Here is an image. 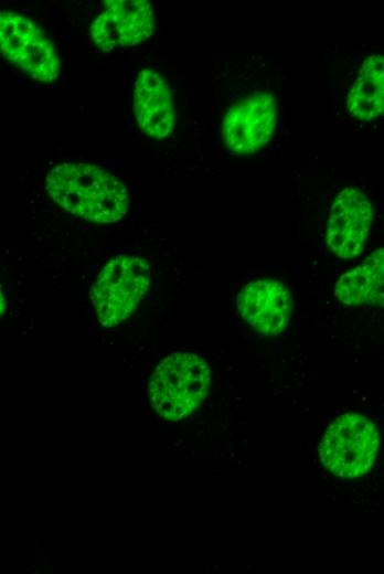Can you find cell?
Returning <instances> with one entry per match:
<instances>
[{
    "label": "cell",
    "mask_w": 384,
    "mask_h": 574,
    "mask_svg": "<svg viewBox=\"0 0 384 574\" xmlns=\"http://www.w3.org/2000/svg\"><path fill=\"white\" fill-rule=\"evenodd\" d=\"M105 10L92 22L93 42L103 51L132 47L154 30L153 10L147 0H106Z\"/></svg>",
    "instance_id": "52a82bcc"
},
{
    "label": "cell",
    "mask_w": 384,
    "mask_h": 574,
    "mask_svg": "<svg viewBox=\"0 0 384 574\" xmlns=\"http://www.w3.org/2000/svg\"><path fill=\"white\" fill-rule=\"evenodd\" d=\"M45 187L62 209L90 222L114 223L129 206L126 187L117 177L95 164H57L49 172Z\"/></svg>",
    "instance_id": "6da1fadb"
},
{
    "label": "cell",
    "mask_w": 384,
    "mask_h": 574,
    "mask_svg": "<svg viewBox=\"0 0 384 574\" xmlns=\"http://www.w3.org/2000/svg\"><path fill=\"white\" fill-rule=\"evenodd\" d=\"M276 123L274 96L257 92L228 108L222 127L224 144L233 153H253L270 140Z\"/></svg>",
    "instance_id": "8992f818"
},
{
    "label": "cell",
    "mask_w": 384,
    "mask_h": 574,
    "mask_svg": "<svg viewBox=\"0 0 384 574\" xmlns=\"http://www.w3.org/2000/svg\"><path fill=\"white\" fill-rule=\"evenodd\" d=\"M237 308L243 319L258 333L280 334L288 326L292 311V295L276 279L247 283L237 295Z\"/></svg>",
    "instance_id": "9c48e42d"
},
{
    "label": "cell",
    "mask_w": 384,
    "mask_h": 574,
    "mask_svg": "<svg viewBox=\"0 0 384 574\" xmlns=\"http://www.w3.org/2000/svg\"><path fill=\"white\" fill-rule=\"evenodd\" d=\"M134 111L140 130L148 137L162 139L175 127V104L163 77L152 68H143L134 86Z\"/></svg>",
    "instance_id": "30bf717a"
},
{
    "label": "cell",
    "mask_w": 384,
    "mask_h": 574,
    "mask_svg": "<svg viewBox=\"0 0 384 574\" xmlns=\"http://www.w3.org/2000/svg\"><path fill=\"white\" fill-rule=\"evenodd\" d=\"M378 445L377 426L364 415L346 413L327 428L320 443V459L335 476L359 478L373 466Z\"/></svg>",
    "instance_id": "3957f363"
},
{
    "label": "cell",
    "mask_w": 384,
    "mask_h": 574,
    "mask_svg": "<svg viewBox=\"0 0 384 574\" xmlns=\"http://www.w3.org/2000/svg\"><path fill=\"white\" fill-rule=\"evenodd\" d=\"M334 296L346 306L384 307V247L343 274L335 283Z\"/></svg>",
    "instance_id": "8fae6325"
},
{
    "label": "cell",
    "mask_w": 384,
    "mask_h": 574,
    "mask_svg": "<svg viewBox=\"0 0 384 574\" xmlns=\"http://www.w3.org/2000/svg\"><path fill=\"white\" fill-rule=\"evenodd\" d=\"M210 383V369L203 359L189 352H175L158 364L150 380L152 406L162 418H184L203 402Z\"/></svg>",
    "instance_id": "7a4b0ae2"
},
{
    "label": "cell",
    "mask_w": 384,
    "mask_h": 574,
    "mask_svg": "<svg viewBox=\"0 0 384 574\" xmlns=\"http://www.w3.org/2000/svg\"><path fill=\"white\" fill-rule=\"evenodd\" d=\"M349 113L360 120L384 117V55L367 56L346 97Z\"/></svg>",
    "instance_id": "7c38bea8"
},
{
    "label": "cell",
    "mask_w": 384,
    "mask_h": 574,
    "mask_svg": "<svg viewBox=\"0 0 384 574\" xmlns=\"http://www.w3.org/2000/svg\"><path fill=\"white\" fill-rule=\"evenodd\" d=\"M373 221V205L363 191L346 187L335 198L328 221L327 244L339 258L358 256Z\"/></svg>",
    "instance_id": "ba28073f"
},
{
    "label": "cell",
    "mask_w": 384,
    "mask_h": 574,
    "mask_svg": "<svg viewBox=\"0 0 384 574\" xmlns=\"http://www.w3.org/2000/svg\"><path fill=\"white\" fill-rule=\"evenodd\" d=\"M2 54L29 77L50 83L61 72V62L52 40L31 19L9 10L0 13Z\"/></svg>",
    "instance_id": "5b68a950"
},
{
    "label": "cell",
    "mask_w": 384,
    "mask_h": 574,
    "mask_svg": "<svg viewBox=\"0 0 384 574\" xmlns=\"http://www.w3.org/2000/svg\"><path fill=\"white\" fill-rule=\"evenodd\" d=\"M149 284L150 267L145 259L120 255L109 261L92 288L99 322L105 327L124 322L143 298Z\"/></svg>",
    "instance_id": "277c9868"
}]
</instances>
